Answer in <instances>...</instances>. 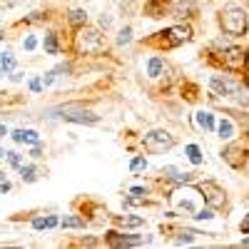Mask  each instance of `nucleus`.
Returning <instances> with one entry per match:
<instances>
[{
  "label": "nucleus",
  "instance_id": "obj_1",
  "mask_svg": "<svg viewBox=\"0 0 249 249\" xmlns=\"http://www.w3.org/2000/svg\"><path fill=\"white\" fill-rule=\"evenodd\" d=\"M195 37V30L192 25H170V28H164V30H157L155 35L150 37H144L140 40V45L144 48H152V50H172V48H179L184 43H190V40Z\"/></svg>",
  "mask_w": 249,
  "mask_h": 249
},
{
  "label": "nucleus",
  "instance_id": "obj_2",
  "mask_svg": "<svg viewBox=\"0 0 249 249\" xmlns=\"http://www.w3.org/2000/svg\"><path fill=\"white\" fill-rule=\"evenodd\" d=\"M217 23L222 28L224 35L230 37H242L247 35L249 30V18H247V10L239 8V5H224L217 15Z\"/></svg>",
  "mask_w": 249,
  "mask_h": 249
},
{
  "label": "nucleus",
  "instance_id": "obj_3",
  "mask_svg": "<svg viewBox=\"0 0 249 249\" xmlns=\"http://www.w3.org/2000/svg\"><path fill=\"white\" fill-rule=\"evenodd\" d=\"M102 50H105V35L97 28L82 25V30L75 37V53L77 55H100Z\"/></svg>",
  "mask_w": 249,
  "mask_h": 249
},
{
  "label": "nucleus",
  "instance_id": "obj_4",
  "mask_svg": "<svg viewBox=\"0 0 249 249\" xmlns=\"http://www.w3.org/2000/svg\"><path fill=\"white\" fill-rule=\"evenodd\" d=\"M217 55H219V57H210L212 65H217V68H222V70H227V72H234V75L244 72V65H247V50H244V48L230 45V48H224V50L217 53Z\"/></svg>",
  "mask_w": 249,
  "mask_h": 249
},
{
  "label": "nucleus",
  "instance_id": "obj_5",
  "mask_svg": "<svg viewBox=\"0 0 249 249\" xmlns=\"http://www.w3.org/2000/svg\"><path fill=\"white\" fill-rule=\"evenodd\" d=\"M175 144H177V140L167 130H152L142 137V150L150 152V155H162V152L172 150Z\"/></svg>",
  "mask_w": 249,
  "mask_h": 249
},
{
  "label": "nucleus",
  "instance_id": "obj_6",
  "mask_svg": "<svg viewBox=\"0 0 249 249\" xmlns=\"http://www.w3.org/2000/svg\"><path fill=\"white\" fill-rule=\"evenodd\" d=\"M197 192L204 197V204L207 207H212V210H227V192L222 190V187L212 179H207V182H199L197 184Z\"/></svg>",
  "mask_w": 249,
  "mask_h": 249
},
{
  "label": "nucleus",
  "instance_id": "obj_7",
  "mask_svg": "<svg viewBox=\"0 0 249 249\" xmlns=\"http://www.w3.org/2000/svg\"><path fill=\"white\" fill-rule=\"evenodd\" d=\"M222 160L230 164L232 170H244L247 164H249V147H244V144H227V147L219 152Z\"/></svg>",
  "mask_w": 249,
  "mask_h": 249
},
{
  "label": "nucleus",
  "instance_id": "obj_8",
  "mask_svg": "<svg viewBox=\"0 0 249 249\" xmlns=\"http://www.w3.org/2000/svg\"><path fill=\"white\" fill-rule=\"evenodd\" d=\"M210 90L214 95H222V97H237V92L242 90V85H239V82H234V80H230V77L214 75L210 80Z\"/></svg>",
  "mask_w": 249,
  "mask_h": 249
},
{
  "label": "nucleus",
  "instance_id": "obj_9",
  "mask_svg": "<svg viewBox=\"0 0 249 249\" xmlns=\"http://www.w3.org/2000/svg\"><path fill=\"white\" fill-rule=\"evenodd\" d=\"M65 122H77V124H97L100 117L95 112H88V110H77V105H68L62 107V115H60Z\"/></svg>",
  "mask_w": 249,
  "mask_h": 249
},
{
  "label": "nucleus",
  "instance_id": "obj_10",
  "mask_svg": "<svg viewBox=\"0 0 249 249\" xmlns=\"http://www.w3.org/2000/svg\"><path fill=\"white\" fill-rule=\"evenodd\" d=\"M144 242H150V239L135 237V234H122V232H107L105 234V244L107 247H140Z\"/></svg>",
  "mask_w": 249,
  "mask_h": 249
},
{
  "label": "nucleus",
  "instance_id": "obj_11",
  "mask_svg": "<svg viewBox=\"0 0 249 249\" xmlns=\"http://www.w3.org/2000/svg\"><path fill=\"white\" fill-rule=\"evenodd\" d=\"M167 13H172L170 0H144V15L147 18H164Z\"/></svg>",
  "mask_w": 249,
  "mask_h": 249
},
{
  "label": "nucleus",
  "instance_id": "obj_12",
  "mask_svg": "<svg viewBox=\"0 0 249 249\" xmlns=\"http://www.w3.org/2000/svg\"><path fill=\"white\" fill-rule=\"evenodd\" d=\"M164 72H167V62H164V57L152 55V57L147 60V75H150L152 80H157V77H162Z\"/></svg>",
  "mask_w": 249,
  "mask_h": 249
},
{
  "label": "nucleus",
  "instance_id": "obj_13",
  "mask_svg": "<svg viewBox=\"0 0 249 249\" xmlns=\"http://www.w3.org/2000/svg\"><path fill=\"white\" fill-rule=\"evenodd\" d=\"M107 217H110L117 227H130V230H135V227H142V224H144L142 217H130V214H124V217H122V214H107Z\"/></svg>",
  "mask_w": 249,
  "mask_h": 249
},
{
  "label": "nucleus",
  "instance_id": "obj_14",
  "mask_svg": "<svg viewBox=\"0 0 249 249\" xmlns=\"http://www.w3.org/2000/svg\"><path fill=\"white\" fill-rule=\"evenodd\" d=\"M60 227H62V230H85V227H88V219L75 217V214H65V217L60 219Z\"/></svg>",
  "mask_w": 249,
  "mask_h": 249
},
{
  "label": "nucleus",
  "instance_id": "obj_15",
  "mask_svg": "<svg viewBox=\"0 0 249 249\" xmlns=\"http://www.w3.org/2000/svg\"><path fill=\"white\" fill-rule=\"evenodd\" d=\"M13 140H15V142L37 144V142H40V135H37L35 130H15V132H13Z\"/></svg>",
  "mask_w": 249,
  "mask_h": 249
},
{
  "label": "nucleus",
  "instance_id": "obj_16",
  "mask_svg": "<svg viewBox=\"0 0 249 249\" xmlns=\"http://www.w3.org/2000/svg\"><path fill=\"white\" fill-rule=\"evenodd\" d=\"M197 122H199V127L207 130V132H214L217 130V122H214V115L212 112H197Z\"/></svg>",
  "mask_w": 249,
  "mask_h": 249
},
{
  "label": "nucleus",
  "instance_id": "obj_17",
  "mask_svg": "<svg viewBox=\"0 0 249 249\" xmlns=\"http://www.w3.org/2000/svg\"><path fill=\"white\" fill-rule=\"evenodd\" d=\"M60 219L55 214H48V217H37L33 219V230H53V227H57Z\"/></svg>",
  "mask_w": 249,
  "mask_h": 249
},
{
  "label": "nucleus",
  "instance_id": "obj_18",
  "mask_svg": "<svg viewBox=\"0 0 249 249\" xmlns=\"http://www.w3.org/2000/svg\"><path fill=\"white\" fill-rule=\"evenodd\" d=\"M43 48H45V53L48 55H60V43H57V33H48L45 35V40H43Z\"/></svg>",
  "mask_w": 249,
  "mask_h": 249
},
{
  "label": "nucleus",
  "instance_id": "obj_19",
  "mask_svg": "<svg viewBox=\"0 0 249 249\" xmlns=\"http://www.w3.org/2000/svg\"><path fill=\"white\" fill-rule=\"evenodd\" d=\"M217 132H219V137H222V140H232V137L237 135V130H234V122H232V120H219V124H217Z\"/></svg>",
  "mask_w": 249,
  "mask_h": 249
},
{
  "label": "nucleus",
  "instance_id": "obj_20",
  "mask_svg": "<svg viewBox=\"0 0 249 249\" xmlns=\"http://www.w3.org/2000/svg\"><path fill=\"white\" fill-rule=\"evenodd\" d=\"M68 23H70V25H75V28L88 25V13H85V10H80V8L70 10V13H68Z\"/></svg>",
  "mask_w": 249,
  "mask_h": 249
},
{
  "label": "nucleus",
  "instance_id": "obj_21",
  "mask_svg": "<svg viewBox=\"0 0 249 249\" xmlns=\"http://www.w3.org/2000/svg\"><path fill=\"white\" fill-rule=\"evenodd\" d=\"M15 70V55L13 53H0V75H8Z\"/></svg>",
  "mask_w": 249,
  "mask_h": 249
},
{
  "label": "nucleus",
  "instance_id": "obj_22",
  "mask_svg": "<svg viewBox=\"0 0 249 249\" xmlns=\"http://www.w3.org/2000/svg\"><path fill=\"white\" fill-rule=\"evenodd\" d=\"M20 177H23V182H35L40 177V170L35 167V164H25V167H20Z\"/></svg>",
  "mask_w": 249,
  "mask_h": 249
},
{
  "label": "nucleus",
  "instance_id": "obj_23",
  "mask_svg": "<svg viewBox=\"0 0 249 249\" xmlns=\"http://www.w3.org/2000/svg\"><path fill=\"white\" fill-rule=\"evenodd\" d=\"M187 157H190V162L192 164H202V152H199V147L197 144H187Z\"/></svg>",
  "mask_w": 249,
  "mask_h": 249
},
{
  "label": "nucleus",
  "instance_id": "obj_24",
  "mask_svg": "<svg viewBox=\"0 0 249 249\" xmlns=\"http://www.w3.org/2000/svg\"><path fill=\"white\" fill-rule=\"evenodd\" d=\"M197 92H199V88L192 85V82H187V88L182 85V97H187V102H195L197 100Z\"/></svg>",
  "mask_w": 249,
  "mask_h": 249
},
{
  "label": "nucleus",
  "instance_id": "obj_25",
  "mask_svg": "<svg viewBox=\"0 0 249 249\" xmlns=\"http://www.w3.org/2000/svg\"><path fill=\"white\" fill-rule=\"evenodd\" d=\"M130 40H132V28L127 25V28H122V30H120V37H117V45H127Z\"/></svg>",
  "mask_w": 249,
  "mask_h": 249
},
{
  "label": "nucleus",
  "instance_id": "obj_26",
  "mask_svg": "<svg viewBox=\"0 0 249 249\" xmlns=\"http://www.w3.org/2000/svg\"><path fill=\"white\" fill-rule=\"evenodd\" d=\"M147 167V160L144 157H135L132 162H130V172H140V170H144Z\"/></svg>",
  "mask_w": 249,
  "mask_h": 249
},
{
  "label": "nucleus",
  "instance_id": "obj_27",
  "mask_svg": "<svg viewBox=\"0 0 249 249\" xmlns=\"http://www.w3.org/2000/svg\"><path fill=\"white\" fill-rule=\"evenodd\" d=\"M195 217H197V219H214L217 214H214V210H212V207H204V210H199Z\"/></svg>",
  "mask_w": 249,
  "mask_h": 249
},
{
  "label": "nucleus",
  "instance_id": "obj_28",
  "mask_svg": "<svg viewBox=\"0 0 249 249\" xmlns=\"http://www.w3.org/2000/svg\"><path fill=\"white\" fill-rule=\"evenodd\" d=\"M8 162L13 164V167H20V164H23V157H20L18 152H8Z\"/></svg>",
  "mask_w": 249,
  "mask_h": 249
},
{
  "label": "nucleus",
  "instance_id": "obj_29",
  "mask_svg": "<svg viewBox=\"0 0 249 249\" xmlns=\"http://www.w3.org/2000/svg\"><path fill=\"white\" fill-rule=\"evenodd\" d=\"M30 90H33V92H40V90H43V80L33 77V80H30Z\"/></svg>",
  "mask_w": 249,
  "mask_h": 249
},
{
  "label": "nucleus",
  "instance_id": "obj_30",
  "mask_svg": "<svg viewBox=\"0 0 249 249\" xmlns=\"http://www.w3.org/2000/svg\"><path fill=\"white\" fill-rule=\"evenodd\" d=\"M237 120H242V124H244V130H247V135H249V115H242V112H232Z\"/></svg>",
  "mask_w": 249,
  "mask_h": 249
},
{
  "label": "nucleus",
  "instance_id": "obj_31",
  "mask_svg": "<svg viewBox=\"0 0 249 249\" xmlns=\"http://www.w3.org/2000/svg\"><path fill=\"white\" fill-rule=\"evenodd\" d=\"M23 45H25V50H35V45H37V40H35L33 35H28V37H25V43H23Z\"/></svg>",
  "mask_w": 249,
  "mask_h": 249
},
{
  "label": "nucleus",
  "instance_id": "obj_32",
  "mask_svg": "<svg viewBox=\"0 0 249 249\" xmlns=\"http://www.w3.org/2000/svg\"><path fill=\"white\" fill-rule=\"evenodd\" d=\"M239 232H242V234H249V214L242 219V224H239Z\"/></svg>",
  "mask_w": 249,
  "mask_h": 249
},
{
  "label": "nucleus",
  "instance_id": "obj_33",
  "mask_svg": "<svg viewBox=\"0 0 249 249\" xmlns=\"http://www.w3.org/2000/svg\"><path fill=\"white\" fill-rule=\"evenodd\" d=\"M30 155H33V157H43V144L37 142L35 147H33V152H30Z\"/></svg>",
  "mask_w": 249,
  "mask_h": 249
},
{
  "label": "nucleus",
  "instance_id": "obj_34",
  "mask_svg": "<svg viewBox=\"0 0 249 249\" xmlns=\"http://www.w3.org/2000/svg\"><path fill=\"white\" fill-rule=\"evenodd\" d=\"M0 192H3V195L10 192V182H8V179H5V182H0Z\"/></svg>",
  "mask_w": 249,
  "mask_h": 249
},
{
  "label": "nucleus",
  "instance_id": "obj_35",
  "mask_svg": "<svg viewBox=\"0 0 249 249\" xmlns=\"http://www.w3.org/2000/svg\"><path fill=\"white\" fill-rule=\"evenodd\" d=\"M244 72H247V80H249V50H247V65H244Z\"/></svg>",
  "mask_w": 249,
  "mask_h": 249
},
{
  "label": "nucleus",
  "instance_id": "obj_36",
  "mask_svg": "<svg viewBox=\"0 0 249 249\" xmlns=\"http://www.w3.org/2000/svg\"><path fill=\"white\" fill-rule=\"evenodd\" d=\"M0 135H8V132H5V127H3V124H0Z\"/></svg>",
  "mask_w": 249,
  "mask_h": 249
},
{
  "label": "nucleus",
  "instance_id": "obj_37",
  "mask_svg": "<svg viewBox=\"0 0 249 249\" xmlns=\"http://www.w3.org/2000/svg\"><path fill=\"white\" fill-rule=\"evenodd\" d=\"M242 247H249V237H247V239H244V242H242Z\"/></svg>",
  "mask_w": 249,
  "mask_h": 249
},
{
  "label": "nucleus",
  "instance_id": "obj_38",
  "mask_svg": "<svg viewBox=\"0 0 249 249\" xmlns=\"http://www.w3.org/2000/svg\"><path fill=\"white\" fill-rule=\"evenodd\" d=\"M0 157H3V150H0Z\"/></svg>",
  "mask_w": 249,
  "mask_h": 249
}]
</instances>
